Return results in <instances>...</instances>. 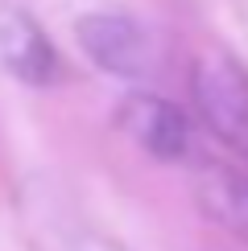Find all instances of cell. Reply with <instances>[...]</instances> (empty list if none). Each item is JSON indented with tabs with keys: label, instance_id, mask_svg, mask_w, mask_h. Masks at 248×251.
I'll return each mask as SVG.
<instances>
[{
	"label": "cell",
	"instance_id": "1",
	"mask_svg": "<svg viewBox=\"0 0 248 251\" xmlns=\"http://www.w3.org/2000/svg\"><path fill=\"white\" fill-rule=\"evenodd\" d=\"M190 99L211 136L248 161V70L232 54H203L190 66Z\"/></svg>",
	"mask_w": 248,
	"mask_h": 251
},
{
	"label": "cell",
	"instance_id": "4",
	"mask_svg": "<svg viewBox=\"0 0 248 251\" xmlns=\"http://www.w3.org/2000/svg\"><path fill=\"white\" fill-rule=\"evenodd\" d=\"M0 66L29 87H46L58 78V54L37 29V21L21 8H0Z\"/></svg>",
	"mask_w": 248,
	"mask_h": 251
},
{
	"label": "cell",
	"instance_id": "2",
	"mask_svg": "<svg viewBox=\"0 0 248 251\" xmlns=\"http://www.w3.org/2000/svg\"><path fill=\"white\" fill-rule=\"evenodd\" d=\"M75 37L103 75L116 78H141L153 70L157 62V50H153V37L141 21L124 17V13H87L75 21Z\"/></svg>",
	"mask_w": 248,
	"mask_h": 251
},
{
	"label": "cell",
	"instance_id": "3",
	"mask_svg": "<svg viewBox=\"0 0 248 251\" xmlns=\"http://www.w3.org/2000/svg\"><path fill=\"white\" fill-rule=\"evenodd\" d=\"M120 132L157 161H182L190 152V124L182 107L161 95H128L116 111Z\"/></svg>",
	"mask_w": 248,
	"mask_h": 251
},
{
	"label": "cell",
	"instance_id": "5",
	"mask_svg": "<svg viewBox=\"0 0 248 251\" xmlns=\"http://www.w3.org/2000/svg\"><path fill=\"white\" fill-rule=\"evenodd\" d=\"M194 198L211 223H219L223 231L248 243V169L219 165V161L203 165L194 177Z\"/></svg>",
	"mask_w": 248,
	"mask_h": 251
}]
</instances>
